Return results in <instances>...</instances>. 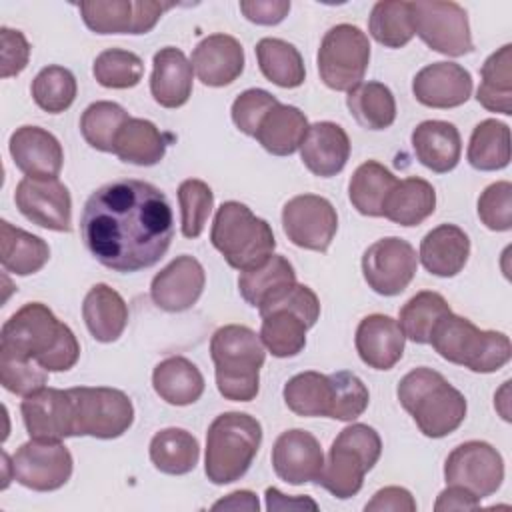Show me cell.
<instances>
[{
  "mask_svg": "<svg viewBox=\"0 0 512 512\" xmlns=\"http://www.w3.org/2000/svg\"><path fill=\"white\" fill-rule=\"evenodd\" d=\"M468 162L480 172L502 170L510 164V128L508 124L486 118L478 122L468 142Z\"/></svg>",
  "mask_w": 512,
  "mask_h": 512,
  "instance_id": "cell-40",
  "label": "cell"
},
{
  "mask_svg": "<svg viewBox=\"0 0 512 512\" xmlns=\"http://www.w3.org/2000/svg\"><path fill=\"white\" fill-rule=\"evenodd\" d=\"M360 360L374 370L394 368L402 354L406 336L398 320L386 314H370L360 320L354 336Z\"/></svg>",
  "mask_w": 512,
  "mask_h": 512,
  "instance_id": "cell-23",
  "label": "cell"
},
{
  "mask_svg": "<svg viewBox=\"0 0 512 512\" xmlns=\"http://www.w3.org/2000/svg\"><path fill=\"white\" fill-rule=\"evenodd\" d=\"M478 218L494 232H508L512 228V184L508 180L494 182L478 196Z\"/></svg>",
  "mask_w": 512,
  "mask_h": 512,
  "instance_id": "cell-52",
  "label": "cell"
},
{
  "mask_svg": "<svg viewBox=\"0 0 512 512\" xmlns=\"http://www.w3.org/2000/svg\"><path fill=\"white\" fill-rule=\"evenodd\" d=\"M412 30L420 40L444 56H464L474 50L466 10L452 0L410 2Z\"/></svg>",
  "mask_w": 512,
  "mask_h": 512,
  "instance_id": "cell-11",
  "label": "cell"
},
{
  "mask_svg": "<svg viewBox=\"0 0 512 512\" xmlns=\"http://www.w3.org/2000/svg\"><path fill=\"white\" fill-rule=\"evenodd\" d=\"M416 160L436 174L454 170L462 154V138L458 128L446 120H424L410 136Z\"/></svg>",
  "mask_w": 512,
  "mask_h": 512,
  "instance_id": "cell-26",
  "label": "cell"
},
{
  "mask_svg": "<svg viewBox=\"0 0 512 512\" xmlns=\"http://www.w3.org/2000/svg\"><path fill=\"white\" fill-rule=\"evenodd\" d=\"M150 462L156 470L170 476H182L196 468L200 446L196 436L184 428H164L150 440Z\"/></svg>",
  "mask_w": 512,
  "mask_h": 512,
  "instance_id": "cell-34",
  "label": "cell"
},
{
  "mask_svg": "<svg viewBox=\"0 0 512 512\" xmlns=\"http://www.w3.org/2000/svg\"><path fill=\"white\" fill-rule=\"evenodd\" d=\"M448 312L450 304L444 300L442 294L422 290L400 308L398 324L408 340L416 344H428L434 324Z\"/></svg>",
  "mask_w": 512,
  "mask_h": 512,
  "instance_id": "cell-44",
  "label": "cell"
},
{
  "mask_svg": "<svg viewBox=\"0 0 512 512\" xmlns=\"http://www.w3.org/2000/svg\"><path fill=\"white\" fill-rule=\"evenodd\" d=\"M96 82L104 88L126 90L136 86L144 74V62L138 54L122 48L102 50L92 64Z\"/></svg>",
  "mask_w": 512,
  "mask_h": 512,
  "instance_id": "cell-47",
  "label": "cell"
},
{
  "mask_svg": "<svg viewBox=\"0 0 512 512\" xmlns=\"http://www.w3.org/2000/svg\"><path fill=\"white\" fill-rule=\"evenodd\" d=\"M0 350L32 358L48 372H66L80 358L76 334L42 302L24 304L2 324Z\"/></svg>",
  "mask_w": 512,
  "mask_h": 512,
  "instance_id": "cell-2",
  "label": "cell"
},
{
  "mask_svg": "<svg viewBox=\"0 0 512 512\" xmlns=\"http://www.w3.org/2000/svg\"><path fill=\"white\" fill-rule=\"evenodd\" d=\"M256 58L264 78L280 88H298L306 80V68L298 48L282 38H262Z\"/></svg>",
  "mask_w": 512,
  "mask_h": 512,
  "instance_id": "cell-37",
  "label": "cell"
},
{
  "mask_svg": "<svg viewBox=\"0 0 512 512\" xmlns=\"http://www.w3.org/2000/svg\"><path fill=\"white\" fill-rule=\"evenodd\" d=\"M72 454L56 440L24 442L12 456V476L24 488L52 492L62 488L72 476Z\"/></svg>",
  "mask_w": 512,
  "mask_h": 512,
  "instance_id": "cell-14",
  "label": "cell"
},
{
  "mask_svg": "<svg viewBox=\"0 0 512 512\" xmlns=\"http://www.w3.org/2000/svg\"><path fill=\"white\" fill-rule=\"evenodd\" d=\"M272 310H290L294 314H298L308 328H312L318 318H320V302L318 296L314 294L312 288H308L306 284H292L288 288H284L280 294H276L274 298H270L266 304H262L258 308L260 316Z\"/></svg>",
  "mask_w": 512,
  "mask_h": 512,
  "instance_id": "cell-54",
  "label": "cell"
},
{
  "mask_svg": "<svg viewBox=\"0 0 512 512\" xmlns=\"http://www.w3.org/2000/svg\"><path fill=\"white\" fill-rule=\"evenodd\" d=\"M194 68L180 48L164 46L152 58L150 94L162 108H180L192 96Z\"/></svg>",
  "mask_w": 512,
  "mask_h": 512,
  "instance_id": "cell-25",
  "label": "cell"
},
{
  "mask_svg": "<svg viewBox=\"0 0 512 512\" xmlns=\"http://www.w3.org/2000/svg\"><path fill=\"white\" fill-rule=\"evenodd\" d=\"M482 82L476 100L488 112L512 114V44H504L492 52L480 68Z\"/></svg>",
  "mask_w": 512,
  "mask_h": 512,
  "instance_id": "cell-36",
  "label": "cell"
},
{
  "mask_svg": "<svg viewBox=\"0 0 512 512\" xmlns=\"http://www.w3.org/2000/svg\"><path fill=\"white\" fill-rule=\"evenodd\" d=\"M346 106L354 120L366 130H384L396 120L394 94L386 84L376 80L360 82L348 90Z\"/></svg>",
  "mask_w": 512,
  "mask_h": 512,
  "instance_id": "cell-38",
  "label": "cell"
},
{
  "mask_svg": "<svg viewBox=\"0 0 512 512\" xmlns=\"http://www.w3.org/2000/svg\"><path fill=\"white\" fill-rule=\"evenodd\" d=\"M74 406V436L112 440L128 432L134 406L126 392L108 386L68 388Z\"/></svg>",
  "mask_w": 512,
  "mask_h": 512,
  "instance_id": "cell-10",
  "label": "cell"
},
{
  "mask_svg": "<svg viewBox=\"0 0 512 512\" xmlns=\"http://www.w3.org/2000/svg\"><path fill=\"white\" fill-rule=\"evenodd\" d=\"M292 284H296V272L282 254H272L264 264L244 270L238 276L240 296L254 308H260Z\"/></svg>",
  "mask_w": 512,
  "mask_h": 512,
  "instance_id": "cell-35",
  "label": "cell"
},
{
  "mask_svg": "<svg viewBox=\"0 0 512 512\" xmlns=\"http://www.w3.org/2000/svg\"><path fill=\"white\" fill-rule=\"evenodd\" d=\"M286 406L304 418L326 416L330 414L332 404V384L326 374L306 370L292 376L282 390Z\"/></svg>",
  "mask_w": 512,
  "mask_h": 512,
  "instance_id": "cell-41",
  "label": "cell"
},
{
  "mask_svg": "<svg viewBox=\"0 0 512 512\" xmlns=\"http://www.w3.org/2000/svg\"><path fill=\"white\" fill-rule=\"evenodd\" d=\"M302 164L320 178L336 176L350 158V138L346 130L330 120L314 122L300 144Z\"/></svg>",
  "mask_w": 512,
  "mask_h": 512,
  "instance_id": "cell-24",
  "label": "cell"
},
{
  "mask_svg": "<svg viewBox=\"0 0 512 512\" xmlns=\"http://www.w3.org/2000/svg\"><path fill=\"white\" fill-rule=\"evenodd\" d=\"M260 340L276 358H292L306 346L308 324L290 310H272L260 316Z\"/></svg>",
  "mask_w": 512,
  "mask_h": 512,
  "instance_id": "cell-42",
  "label": "cell"
},
{
  "mask_svg": "<svg viewBox=\"0 0 512 512\" xmlns=\"http://www.w3.org/2000/svg\"><path fill=\"white\" fill-rule=\"evenodd\" d=\"M210 242L224 256L228 266L240 272L264 264L276 248L270 224L236 200L222 202L216 210Z\"/></svg>",
  "mask_w": 512,
  "mask_h": 512,
  "instance_id": "cell-7",
  "label": "cell"
},
{
  "mask_svg": "<svg viewBox=\"0 0 512 512\" xmlns=\"http://www.w3.org/2000/svg\"><path fill=\"white\" fill-rule=\"evenodd\" d=\"M128 112L110 100L92 102L80 116V132L86 144L100 152H114L120 128L128 120Z\"/></svg>",
  "mask_w": 512,
  "mask_h": 512,
  "instance_id": "cell-45",
  "label": "cell"
},
{
  "mask_svg": "<svg viewBox=\"0 0 512 512\" xmlns=\"http://www.w3.org/2000/svg\"><path fill=\"white\" fill-rule=\"evenodd\" d=\"M170 140L172 136L160 132L154 122L146 118H128L116 136L112 154L126 164L154 166L164 158Z\"/></svg>",
  "mask_w": 512,
  "mask_h": 512,
  "instance_id": "cell-31",
  "label": "cell"
},
{
  "mask_svg": "<svg viewBox=\"0 0 512 512\" xmlns=\"http://www.w3.org/2000/svg\"><path fill=\"white\" fill-rule=\"evenodd\" d=\"M78 8L84 24L96 34H132V0H90L80 2Z\"/></svg>",
  "mask_w": 512,
  "mask_h": 512,
  "instance_id": "cell-49",
  "label": "cell"
},
{
  "mask_svg": "<svg viewBox=\"0 0 512 512\" xmlns=\"http://www.w3.org/2000/svg\"><path fill=\"white\" fill-rule=\"evenodd\" d=\"M396 182L398 178L384 164L366 160L354 170L348 182V198L362 216L378 218L382 216L384 200Z\"/></svg>",
  "mask_w": 512,
  "mask_h": 512,
  "instance_id": "cell-39",
  "label": "cell"
},
{
  "mask_svg": "<svg viewBox=\"0 0 512 512\" xmlns=\"http://www.w3.org/2000/svg\"><path fill=\"white\" fill-rule=\"evenodd\" d=\"M266 508L268 510H318V504L308 496L286 498L278 488H266Z\"/></svg>",
  "mask_w": 512,
  "mask_h": 512,
  "instance_id": "cell-60",
  "label": "cell"
},
{
  "mask_svg": "<svg viewBox=\"0 0 512 512\" xmlns=\"http://www.w3.org/2000/svg\"><path fill=\"white\" fill-rule=\"evenodd\" d=\"M324 466V452L314 434L302 428L282 432L272 446V468L292 486L316 482Z\"/></svg>",
  "mask_w": 512,
  "mask_h": 512,
  "instance_id": "cell-19",
  "label": "cell"
},
{
  "mask_svg": "<svg viewBox=\"0 0 512 512\" xmlns=\"http://www.w3.org/2000/svg\"><path fill=\"white\" fill-rule=\"evenodd\" d=\"M320 80L336 92H348L358 86L370 64L368 36L354 24L332 26L316 56Z\"/></svg>",
  "mask_w": 512,
  "mask_h": 512,
  "instance_id": "cell-9",
  "label": "cell"
},
{
  "mask_svg": "<svg viewBox=\"0 0 512 512\" xmlns=\"http://www.w3.org/2000/svg\"><path fill=\"white\" fill-rule=\"evenodd\" d=\"M50 260V246L36 234L16 228L8 220L0 222V262L16 276H30Z\"/></svg>",
  "mask_w": 512,
  "mask_h": 512,
  "instance_id": "cell-33",
  "label": "cell"
},
{
  "mask_svg": "<svg viewBox=\"0 0 512 512\" xmlns=\"http://www.w3.org/2000/svg\"><path fill=\"white\" fill-rule=\"evenodd\" d=\"M152 386L160 400L172 406H188L204 394V376L184 356H168L154 366Z\"/></svg>",
  "mask_w": 512,
  "mask_h": 512,
  "instance_id": "cell-29",
  "label": "cell"
},
{
  "mask_svg": "<svg viewBox=\"0 0 512 512\" xmlns=\"http://www.w3.org/2000/svg\"><path fill=\"white\" fill-rule=\"evenodd\" d=\"M14 202L20 214L32 224L54 230H72V198L58 178H28L16 184Z\"/></svg>",
  "mask_w": 512,
  "mask_h": 512,
  "instance_id": "cell-16",
  "label": "cell"
},
{
  "mask_svg": "<svg viewBox=\"0 0 512 512\" xmlns=\"http://www.w3.org/2000/svg\"><path fill=\"white\" fill-rule=\"evenodd\" d=\"M414 98L428 108H456L472 94L470 72L456 62H432L412 78Z\"/></svg>",
  "mask_w": 512,
  "mask_h": 512,
  "instance_id": "cell-21",
  "label": "cell"
},
{
  "mask_svg": "<svg viewBox=\"0 0 512 512\" xmlns=\"http://www.w3.org/2000/svg\"><path fill=\"white\" fill-rule=\"evenodd\" d=\"M416 508L414 496L402 486L380 488L364 506L366 512H416Z\"/></svg>",
  "mask_w": 512,
  "mask_h": 512,
  "instance_id": "cell-57",
  "label": "cell"
},
{
  "mask_svg": "<svg viewBox=\"0 0 512 512\" xmlns=\"http://www.w3.org/2000/svg\"><path fill=\"white\" fill-rule=\"evenodd\" d=\"M216 388L232 402H250L260 390V368L266 348L252 328L242 324L220 326L210 338Z\"/></svg>",
  "mask_w": 512,
  "mask_h": 512,
  "instance_id": "cell-4",
  "label": "cell"
},
{
  "mask_svg": "<svg viewBox=\"0 0 512 512\" xmlns=\"http://www.w3.org/2000/svg\"><path fill=\"white\" fill-rule=\"evenodd\" d=\"M204 284L206 272L202 264L194 256L182 254L152 278L150 298L164 312H184L198 302Z\"/></svg>",
  "mask_w": 512,
  "mask_h": 512,
  "instance_id": "cell-18",
  "label": "cell"
},
{
  "mask_svg": "<svg viewBox=\"0 0 512 512\" xmlns=\"http://www.w3.org/2000/svg\"><path fill=\"white\" fill-rule=\"evenodd\" d=\"M370 36L386 48H402L414 38L410 2L380 0L372 6L368 18Z\"/></svg>",
  "mask_w": 512,
  "mask_h": 512,
  "instance_id": "cell-43",
  "label": "cell"
},
{
  "mask_svg": "<svg viewBox=\"0 0 512 512\" xmlns=\"http://www.w3.org/2000/svg\"><path fill=\"white\" fill-rule=\"evenodd\" d=\"M436 210V190L424 178H404L384 200L382 216L398 226H418Z\"/></svg>",
  "mask_w": 512,
  "mask_h": 512,
  "instance_id": "cell-30",
  "label": "cell"
},
{
  "mask_svg": "<svg viewBox=\"0 0 512 512\" xmlns=\"http://www.w3.org/2000/svg\"><path fill=\"white\" fill-rule=\"evenodd\" d=\"M192 68L204 86L222 88L244 72V48L230 34H210L192 52Z\"/></svg>",
  "mask_w": 512,
  "mask_h": 512,
  "instance_id": "cell-22",
  "label": "cell"
},
{
  "mask_svg": "<svg viewBox=\"0 0 512 512\" xmlns=\"http://www.w3.org/2000/svg\"><path fill=\"white\" fill-rule=\"evenodd\" d=\"M332 384V404L328 418L340 422H352L364 414L370 402V394L366 384L348 370H340L328 374Z\"/></svg>",
  "mask_w": 512,
  "mask_h": 512,
  "instance_id": "cell-50",
  "label": "cell"
},
{
  "mask_svg": "<svg viewBox=\"0 0 512 512\" xmlns=\"http://www.w3.org/2000/svg\"><path fill=\"white\" fill-rule=\"evenodd\" d=\"M260 504L258 498L252 490H236L228 494L226 498L218 500L212 504V510H248V512H258Z\"/></svg>",
  "mask_w": 512,
  "mask_h": 512,
  "instance_id": "cell-61",
  "label": "cell"
},
{
  "mask_svg": "<svg viewBox=\"0 0 512 512\" xmlns=\"http://www.w3.org/2000/svg\"><path fill=\"white\" fill-rule=\"evenodd\" d=\"M282 228L294 246L326 252L338 230V214L328 198L298 194L282 208Z\"/></svg>",
  "mask_w": 512,
  "mask_h": 512,
  "instance_id": "cell-15",
  "label": "cell"
},
{
  "mask_svg": "<svg viewBox=\"0 0 512 512\" xmlns=\"http://www.w3.org/2000/svg\"><path fill=\"white\" fill-rule=\"evenodd\" d=\"M0 38H2V78H12L18 76L30 60V44L26 36L20 30L2 26L0 28Z\"/></svg>",
  "mask_w": 512,
  "mask_h": 512,
  "instance_id": "cell-55",
  "label": "cell"
},
{
  "mask_svg": "<svg viewBox=\"0 0 512 512\" xmlns=\"http://www.w3.org/2000/svg\"><path fill=\"white\" fill-rule=\"evenodd\" d=\"M132 2H134L132 34L150 32L156 26V22L162 18V14L174 6V2H154V0H132Z\"/></svg>",
  "mask_w": 512,
  "mask_h": 512,
  "instance_id": "cell-58",
  "label": "cell"
},
{
  "mask_svg": "<svg viewBox=\"0 0 512 512\" xmlns=\"http://www.w3.org/2000/svg\"><path fill=\"white\" fill-rule=\"evenodd\" d=\"M308 126V118L300 108L278 102L264 116L254 138L266 152L274 156H290L300 150Z\"/></svg>",
  "mask_w": 512,
  "mask_h": 512,
  "instance_id": "cell-32",
  "label": "cell"
},
{
  "mask_svg": "<svg viewBox=\"0 0 512 512\" xmlns=\"http://www.w3.org/2000/svg\"><path fill=\"white\" fill-rule=\"evenodd\" d=\"M278 104L276 96L262 88H248L232 102V122L246 136H256L264 116Z\"/></svg>",
  "mask_w": 512,
  "mask_h": 512,
  "instance_id": "cell-53",
  "label": "cell"
},
{
  "mask_svg": "<svg viewBox=\"0 0 512 512\" xmlns=\"http://www.w3.org/2000/svg\"><path fill=\"white\" fill-rule=\"evenodd\" d=\"M86 250L114 272H138L160 262L174 238L166 194L150 182L120 178L96 188L80 214Z\"/></svg>",
  "mask_w": 512,
  "mask_h": 512,
  "instance_id": "cell-1",
  "label": "cell"
},
{
  "mask_svg": "<svg viewBox=\"0 0 512 512\" xmlns=\"http://www.w3.org/2000/svg\"><path fill=\"white\" fill-rule=\"evenodd\" d=\"M262 442L260 422L246 412L218 414L206 432L204 472L216 486L240 480L252 466Z\"/></svg>",
  "mask_w": 512,
  "mask_h": 512,
  "instance_id": "cell-6",
  "label": "cell"
},
{
  "mask_svg": "<svg viewBox=\"0 0 512 512\" xmlns=\"http://www.w3.org/2000/svg\"><path fill=\"white\" fill-rule=\"evenodd\" d=\"M428 344L444 360L478 374L504 368L512 356L510 338L504 332L480 330L472 320L452 310L434 324Z\"/></svg>",
  "mask_w": 512,
  "mask_h": 512,
  "instance_id": "cell-5",
  "label": "cell"
},
{
  "mask_svg": "<svg viewBox=\"0 0 512 512\" xmlns=\"http://www.w3.org/2000/svg\"><path fill=\"white\" fill-rule=\"evenodd\" d=\"M418 270L414 246L398 236H386L370 244L362 254V276L380 296H398L408 288Z\"/></svg>",
  "mask_w": 512,
  "mask_h": 512,
  "instance_id": "cell-12",
  "label": "cell"
},
{
  "mask_svg": "<svg viewBox=\"0 0 512 512\" xmlns=\"http://www.w3.org/2000/svg\"><path fill=\"white\" fill-rule=\"evenodd\" d=\"M470 256V238L456 224H440L432 228L420 242L418 260L440 278H452L466 266Z\"/></svg>",
  "mask_w": 512,
  "mask_h": 512,
  "instance_id": "cell-27",
  "label": "cell"
},
{
  "mask_svg": "<svg viewBox=\"0 0 512 512\" xmlns=\"http://www.w3.org/2000/svg\"><path fill=\"white\" fill-rule=\"evenodd\" d=\"M480 506V500L468 492L462 486L446 484V488L438 494L434 502L436 512H448V510H474Z\"/></svg>",
  "mask_w": 512,
  "mask_h": 512,
  "instance_id": "cell-59",
  "label": "cell"
},
{
  "mask_svg": "<svg viewBox=\"0 0 512 512\" xmlns=\"http://www.w3.org/2000/svg\"><path fill=\"white\" fill-rule=\"evenodd\" d=\"M180 228L184 238H198L214 208L212 188L198 178H188L178 186Z\"/></svg>",
  "mask_w": 512,
  "mask_h": 512,
  "instance_id": "cell-48",
  "label": "cell"
},
{
  "mask_svg": "<svg viewBox=\"0 0 512 512\" xmlns=\"http://www.w3.org/2000/svg\"><path fill=\"white\" fill-rule=\"evenodd\" d=\"M396 396L428 438H444L460 428L466 418V398L440 372L420 366L404 374Z\"/></svg>",
  "mask_w": 512,
  "mask_h": 512,
  "instance_id": "cell-3",
  "label": "cell"
},
{
  "mask_svg": "<svg viewBox=\"0 0 512 512\" xmlns=\"http://www.w3.org/2000/svg\"><path fill=\"white\" fill-rule=\"evenodd\" d=\"M380 454L382 440L378 432L362 422L350 424L334 438L314 484L338 500H348L362 490L364 476L376 466Z\"/></svg>",
  "mask_w": 512,
  "mask_h": 512,
  "instance_id": "cell-8",
  "label": "cell"
},
{
  "mask_svg": "<svg viewBox=\"0 0 512 512\" xmlns=\"http://www.w3.org/2000/svg\"><path fill=\"white\" fill-rule=\"evenodd\" d=\"M240 10L244 18L254 24L274 26L288 16L290 2L288 0H242Z\"/></svg>",
  "mask_w": 512,
  "mask_h": 512,
  "instance_id": "cell-56",
  "label": "cell"
},
{
  "mask_svg": "<svg viewBox=\"0 0 512 512\" xmlns=\"http://www.w3.org/2000/svg\"><path fill=\"white\" fill-rule=\"evenodd\" d=\"M14 166L28 178H58L64 164L60 140L40 126H20L8 140Z\"/></svg>",
  "mask_w": 512,
  "mask_h": 512,
  "instance_id": "cell-20",
  "label": "cell"
},
{
  "mask_svg": "<svg viewBox=\"0 0 512 512\" xmlns=\"http://www.w3.org/2000/svg\"><path fill=\"white\" fill-rule=\"evenodd\" d=\"M20 414L30 438L62 442L74 436V406L68 390L42 386L24 396Z\"/></svg>",
  "mask_w": 512,
  "mask_h": 512,
  "instance_id": "cell-17",
  "label": "cell"
},
{
  "mask_svg": "<svg viewBox=\"0 0 512 512\" xmlns=\"http://www.w3.org/2000/svg\"><path fill=\"white\" fill-rule=\"evenodd\" d=\"M446 484H456L472 492L478 500L492 496L504 480L502 454L484 440L458 444L444 462Z\"/></svg>",
  "mask_w": 512,
  "mask_h": 512,
  "instance_id": "cell-13",
  "label": "cell"
},
{
  "mask_svg": "<svg viewBox=\"0 0 512 512\" xmlns=\"http://www.w3.org/2000/svg\"><path fill=\"white\" fill-rule=\"evenodd\" d=\"M0 382L8 392L28 396L48 384V370H44L32 358H22L0 350Z\"/></svg>",
  "mask_w": 512,
  "mask_h": 512,
  "instance_id": "cell-51",
  "label": "cell"
},
{
  "mask_svg": "<svg viewBox=\"0 0 512 512\" xmlns=\"http://www.w3.org/2000/svg\"><path fill=\"white\" fill-rule=\"evenodd\" d=\"M82 318L96 342H116L128 324V306L112 286L100 282L84 296Z\"/></svg>",
  "mask_w": 512,
  "mask_h": 512,
  "instance_id": "cell-28",
  "label": "cell"
},
{
  "mask_svg": "<svg viewBox=\"0 0 512 512\" xmlns=\"http://www.w3.org/2000/svg\"><path fill=\"white\" fill-rule=\"evenodd\" d=\"M30 92L38 108L48 114H60L72 106L78 84L68 68L52 64L34 76Z\"/></svg>",
  "mask_w": 512,
  "mask_h": 512,
  "instance_id": "cell-46",
  "label": "cell"
}]
</instances>
